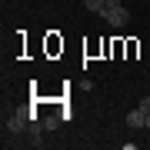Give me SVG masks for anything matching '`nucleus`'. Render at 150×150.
<instances>
[{"label":"nucleus","instance_id":"f257e3e1","mask_svg":"<svg viewBox=\"0 0 150 150\" xmlns=\"http://www.w3.org/2000/svg\"><path fill=\"white\" fill-rule=\"evenodd\" d=\"M103 20L110 23V27H123V23H130V10L127 7H103Z\"/></svg>","mask_w":150,"mask_h":150},{"label":"nucleus","instance_id":"f03ea898","mask_svg":"<svg viewBox=\"0 0 150 150\" xmlns=\"http://www.w3.org/2000/svg\"><path fill=\"white\" fill-rule=\"evenodd\" d=\"M30 117H33L30 110H13L10 117H7V130H10V134H20V130H27Z\"/></svg>","mask_w":150,"mask_h":150},{"label":"nucleus","instance_id":"7ed1b4c3","mask_svg":"<svg viewBox=\"0 0 150 150\" xmlns=\"http://www.w3.org/2000/svg\"><path fill=\"white\" fill-rule=\"evenodd\" d=\"M127 127H134V130H137V127H147V113L140 110V107L130 110V113H127Z\"/></svg>","mask_w":150,"mask_h":150},{"label":"nucleus","instance_id":"20e7f679","mask_svg":"<svg viewBox=\"0 0 150 150\" xmlns=\"http://www.w3.org/2000/svg\"><path fill=\"white\" fill-rule=\"evenodd\" d=\"M83 7H87V10H97V13H100L103 7H107V0H83Z\"/></svg>","mask_w":150,"mask_h":150},{"label":"nucleus","instance_id":"39448f33","mask_svg":"<svg viewBox=\"0 0 150 150\" xmlns=\"http://www.w3.org/2000/svg\"><path fill=\"white\" fill-rule=\"evenodd\" d=\"M43 127H47V130H54V127H57V117H54V113H50V117H43Z\"/></svg>","mask_w":150,"mask_h":150},{"label":"nucleus","instance_id":"423d86ee","mask_svg":"<svg viewBox=\"0 0 150 150\" xmlns=\"http://www.w3.org/2000/svg\"><path fill=\"white\" fill-rule=\"evenodd\" d=\"M140 110H144V113H150V97H144V100H140Z\"/></svg>","mask_w":150,"mask_h":150},{"label":"nucleus","instance_id":"0eeeda50","mask_svg":"<svg viewBox=\"0 0 150 150\" xmlns=\"http://www.w3.org/2000/svg\"><path fill=\"white\" fill-rule=\"evenodd\" d=\"M107 7H120V0H107Z\"/></svg>","mask_w":150,"mask_h":150},{"label":"nucleus","instance_id":"6e6552de","mask_svg":"<svg viewBox=\"0 0 150 150\" xmlns=\"http://www.w3.org/2000/svg\"><path fill=\"white\" fill-rule=\"evenodd\" d=\"M147 130H150V113H147Z\"/></svg>","mask_w":150,"mask_h":150}]
</instances>
